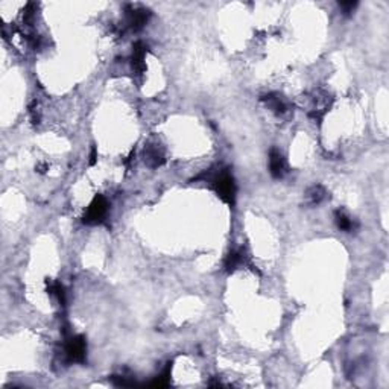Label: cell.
Returning a JSON list of instances; mask_svg holds the SVG:
<instances>
[{
    "label": "cell",
    "mask_w": 389,
    "mask_h": 389,
    "mask_svg": "<svg viewBox=\"0 0 389 389\" xmlns=\"http://www.w3.org/2000/svg\"><path fill=\"white\" fill-rule=\"evenodd\" d=\"M145 55H146V46L142 41L135 43L132 47V58H131V64L134 70L137 72L145 70Z\"/></svg>",
    "instance_id": "obj_6"
},
{
    "label": "cell",
    "mask_w": 389,
    "mask_h": 389,
    "mask_svg": "<svg viewBox=\"0 0 389 389\" xmlns=\"http://www.w3.org/2000/svg\"><path fill=\"white\" fill-rule=\"evenodd\" d=\"M96 158H97L96 149H93V151H92V155H90V164H95V163H96Z\"/></svg>",
    "instance_id": "obj_13"
},
{
    "label": "cell",
    "mask_w": 389,
    "mask_h": 389,
    "mask_svg": "<svg viewBox=\"0 0 389 389\" xmlns=\"http://www.w3.org/2000/svg\"><path fill=\"white\" fill-rule=\"evenodd\" d=\"M335 219H336V224H338V228L339 230H342V231H353L354 228H356V222L345 213V211H341V210H338L336 211V216H335Z\"/></svg>",
    "instance_id": "obj_8"
},
{
    "label": "cell",
    "mask_w": 389,
    "mask_h": 389,
    "mask_svg": "<svg viewBox=\"0 0 389 389\" xmlns=\"http://www.w3.org/2000/svg\"><path fill=\"white\" fill-rule=\"evenodd\" d=\"M108 210V202L103 196H96L92 204L89 205L86 214H84V222L86 224H97L100 222Z\"/></svg>",
    "instance_id": "obj_2"
},
{
    "label": "cell",
    "mask_w": 389,
    "mask_h": 389,
    "mask_svg": "<svg viewBox=\"0 0 389 389\" xmlns=\"http://www.w3.org/2000/svg\"><path fill=\"white\" fill-rule=\"evenodd\" d=\"M145 157H146V161H148L151 166H154V168L161 166L163 161H164V157H163L161 151H160L158 148H155V146L148 148L146 152H145Z\"/></svg>",
    "instance_id": "obj_9"
},
{
    "label": "cell",
    "mask_w": 389,
    "mask_h": 389,
    "mask_svg": "<svg viewBox=\"0 0 389 389\" xmlns=\"http://www.w3.org/2000/svg\"><path fill=\"white\" fill-rule=\"evenodd\" d=\"M269 171H271L272 177H275V178H282L286 174L285 158L277 149H272L269 152Z\"/></svg>",
    "instance_id": "obj_5"
},
{
    "label": "cell",
    "mask_w": 389,
    "mask_h": 389,
    "mask_svg": "<svg viewBox=\"0 0 389 389\" xmlns=\"http://www.w3.org/2000/svg\"><path fill=\"white\" fill-rule=\"evenodd\" d=\"M242 263H243V254L240 251H233V253H230V256L225 260V268L228 271H234Z\"/></svg>",
    "instance_id": "obj_10"
},
{
    "label": "cell",
    "mask_w": 389,
    "mask_h": 389,
    "mask_svg": "<svg viewBox=\"0 0 389 389\" xmlns=\"http://www.w3.org/2000/svg\"><path fill=\"white\" fill-rule=\"evenodd\" d=\"M263 100L266 102V105L277 114H285L288 111V103L279 96V95H268L263 97Z\"/></svg>",
    "instance_id": "obj_7"
},
{
    "label": "cell",
    "mask_w": 389,
    "mask_h": 389,
    "mask_svg": "<svg viewBox=\"0 0 389 389\" xmlns=\"http://www.w3.org/2000/svg\"><path fill=\"white\" fill-rule=\"evenodd\" d=\"M148 17H149V12L146 9H143V8L128 6V9H126V21H128V26L132 31L142 29L146 24Z\"/></svg>",
    "instance_id": "obj_4"
},
{
    "label": "cell",
    "mask_w": 389,
    "mask_h": 389,
    "mask_svg": "<svg viewBox=\"0 0 389 389\" xmlns=\"http://www.w3.org/2000/svg\"><path fill=\"white\" fill-rule=\"evenodd\" d=\"M214 189L217 194L220 196L222 201L233 204L234 202V194H236V184L233 177L228 172H222L216 180H214Z\"/></svg>",
    "instance_id": "obj_1"
},
{
    "label": "cell",
    "mask_w": 389,
    "mask_h": 389,
    "mask_svg": "<svg viewBox=\"0 0 389 389\" xmlns=\"http://www.w3.org/2000/svg\"><path fill=\"white\" fill-rule=\"evenodd\" d=\"M305 196H307L310 204H319L325 198V192H324V189L321 186H313L312 189H309V192H307Z\"/></svg>",
    "instance_id": "obj_11"
},
{
    "label": "cell",
    "mask_w": 389,
    "mask_h": 389,
    "mask_svg": "<svg viewBox=\"0 0 389 389\" xmlns=\"http://www.w3.org/2000/svg\"><path fill=\"white\" fill-rule=\"evenodd\" d=\"M87 344L82 336H73L66 344V354L72 362H84L86 360Z\"/></svg>",
    "instance_id": "obj_3"
},
{
    "label": "cell",
    "mask_w": 389,
    "mask_h": 389,
    "mask_svg": "<svg viewBox=\"0 0 389 389\" xmlns=\"http://www.w3.org/2000/svg\"><path fill=\"white\" fill-rule=\"evenodd\" d=\"M357 6V2H341L339 3V8L342 9L344 14H351Z\"/></svg>",
    "instance_id": "obj_12"
}]
</instances>
